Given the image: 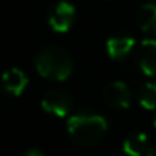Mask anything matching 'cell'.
I'll use <instances>...</instances> for the list:
<instances>
[{
  "label": "cell",
  "mask_w": 156,
  "mask_h": 156,
  "mask_svg": "<svg viewBox=\"0 0 156 156\" xmlns=\"http://www.w3.org/2000/svg\"><path fill=\"white\" fill-rule=\"evenodd\" d=\"M35 69L44 79L49 81H66L72 74V59L67 51L55 45H49L37 52Z\"/></svg>",
  "instance_id": "cell-2"
},
{
  "label": "cell",
  "mask_w": 156,
  "mask_h": 156,
  "mask_svg": "<svg viewBox=\"0 0 156 156\" xmlns=\"http://www.w3.org/2000/svg\"><path fill=\"white\" fill-rule=\"evenodd\" d=\"M24 156H44V153H42L39 148H32V149H29Z\"/></svg>",
  "instance_id": "cell-12"
},
{
  "label": "cell",
  "mask_w": 156,
  "mask_h": 156,
  "mask_svg": "<svg viewBox=\"0 0 156 156\" xmlns=\"http://www.w3.org/2000/svg\"><path fill=\"white\" fill-rule=\"evenodd\" d=\"M41 106L45 112L57 118H64L72 109V98L64 89H51L44 94Z\"/></svg>",
  "instance_id": "cell-3"
},
{
  "label": "cell",
  "mask_w": 156,
  "mask_h": 156,
  "mask_svg": "<svg viewBox=\"0 0 156 156\" xmlns=\"http://www.w3.org/2000/svg\"><path fill=\"white\" fill-rule=\"evenodd\" d=\"M153 124H154V129H156V114H154V118H153Z\"/></svg>",
  "instance_id": "cell-14"
},
{
  "label": "cell",
  "mask_w": 156,
  "mask_h": 156,
  "mask_svg": "<svg viewBox=\"0 0 156 156\" xmlns=\"http://www.w3.org/2000/svg\"><path fill=\"white\" fill-rule=\"evenodd\" d=\"M138 64L146 76H156V39H146L138 51Z\"/></svg>",
  "instance_id": "cell-7"
},
{
  "label": "cell",
  "mask_w": 156,
  "mask_h": 156,
  "mask_svg": "<svg viewBox=\"0 0 156 156\" xmlns=\"http://www.w3.org/2000/svg\"><path fill=\"white\" fill-rule=\"evenodd\" d=\"M76 19V7L71 2H57L49 12V25L55 32H67Z\"/></svg>",
  "instance_id": "cell-4"
},
{
  "label": "cell",
  "mask_w": 156,
  "mask_h": 156,
  "mask_svg": "<svg viewBox=\"0 0 156 156\" xmlns=\"http://www.w3.org/2000/svg\"><path fill=\"white\" fill-rule=\"evenodd\" d=\"M109 156H121V154H109Z\"/></svg>",
  "instance_id": "cell-15"
},
{
  "label": "cell",
  "mask_w": 156,
  "mask_h": 156,
  "mask_svg": "<svg viewBox=\"0 0 156 156\" xmlns=\"http://www.w3.org/2000/svg\"><path fill=\"white\" fill-rule=\"evenodd\" d=\"M27 82H29V79L25 76V72L17 67H12L9 71H5L2 74V79H0L2 91L10 96H20L25 91V87H27Z\"/></svg>",
  "instance_id": "cell-6"
},
{
  "label": "cell",
  "mask_w": 156,
  "mask_h": 156,
  "mask_svg": "<svg viewBox=\"0 0 156 156\" xmlns=\"http://www.w3.org/2000/svg\"><path fill=\"white\" fill-rule=\"evenodd\" d=\"M108 131V121L101 114L77 112L67 121V133L72 143L79 146H92L104 138Z\"/></svg>",
  "instance_id": "cell-1"
},
{
  "label": "cell",
  "mask_w": 156,
  "mask_h": 156,
  "mask_svg": "<svg viewBox=\"0 0 156 156\" xmlns=\"http://www.w3.org/2000/svg\"><path fill=\"white\" fill-rule=\"evenodd\" d=\"M139 104L148 111L156 109V82H144L138 92Z\"/></svg>",
  "instance_id": "cell-11"
},
{
  "label": "cell",
  "mask_w": 156,
  "mask_h": 156,
  "mask_svg": "<svg viewBox=\"0 0 156 156\" xmlns=\"http://www.w3.org/2000/svg\"><path fill=\"white\" fill-rule=\"evenodd\" d=\"M138 25L143 32L156 35V4H144L138 10Z\"/></svg>",
  "instance_id": "cell-10"
},
{
  "label": "cell",
  "mask_w": 156,
  "mask_h": 156,
  "mask_svg": "<svg viewBox=\"0 0 156 156\" xmlns=\"http://www.w3.org/2000/svg\"><path fill=\"white\" fill-rule=\"evenodd\" d=\"M134 39L129 35H116V37L108 39L106 42V51L111 59H124L126 55L131 54L134 49Z\"/></svg>",
  "instance_id": "cell-8"
},
{
  "label": "cell",
  "mask_w": 156,
  "mask_h": 156,
  "mask_svg": "<svg viewBox=\"0 0 156 156\" xmlns=\"http://www.w3.org/2000/svg\"><path fill=\"white\" fill-rule=\"evenodd\" d=\"M148 149H149V141L144 133L129 134L122 143V151L128 156H144Z\"/></svg>",
  "instance_id": "cell-9"
},
{
  "label": "cell",
  "mask_w": 156,
  "mask_h": 156,
  "mask_svg": "<svg viewBox=\"0 0 156 156\" xmlns=\"http://www.w3.org/2000/svg\"><path fill=\"white\" fill-rule=\"evenodd\" d=\"M144 156H156V146H149V149L146 151Z\"/></svg>",
  "instance_id": "cell-13"
},
{
  "label": "cell",
  "mask_w": 156,
  "mask_h": 156,
  "mask_svg": "<svg viewBox=\"0 0 156 156\" xmlns=\"http://www.w3.org/2000/svg\"><path fill=\"white\" fill-rule=\"evenodd\" d=\"M102 99L111 108L128 109L131 106L133 94H131V89L128 87V84H124L121 81H114V82H109V84L104 86V89H102Z\"/></svg>",
  "instance_id": "cell-5"
}]
</instances>
